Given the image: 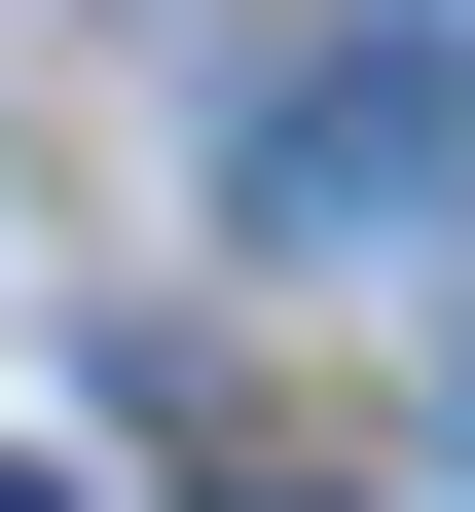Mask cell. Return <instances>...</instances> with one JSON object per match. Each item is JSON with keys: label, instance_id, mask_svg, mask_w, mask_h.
I'll use <instances>...</instances> for the list:
<instances>
[{"label": "cell", "instance_id": "7a4b0ae2", "mask_svg": "<svg viewBox=\"0 0 475 512\" xmlns=\"http://www.w3.org/2000/svg\"><path fill=\"white\" fill-rule=\"evenodd\" d=\"M0 512H74V476H0Z\"/></svg>", "mask_w": 475, "mask_h": 512}, {"label": "cell", "instance_id": "6da1fadb", "mask_svg": "<svg viewBox=\"0 0 475 512\" xmlns=\"http://www.w3.org/2000/svg\"><path fill=\"white\" fill-rule=\"evenodd\" d=\"M256 256H439V74H329V110H256Z\"/></svg>", "mask_w": 475, "mask_h": 512}]
</instances>
